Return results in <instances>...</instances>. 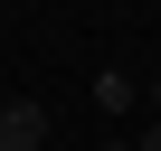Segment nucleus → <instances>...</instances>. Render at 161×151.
<instances>
[{
  "label": "nucleus",
  "mask_w": 161,
  "mask_h": 151,
  "mask_svg": "<svg viewBox=\"0 0 161 151\" xmlns=\"http://www.w3.org/2000/svg\"><path fill=\"white\" fill-rule=\"evenodd\" d=\"M104 151H133V142H104Z\"/></svg>",
  "instance_id": "7ed1b4c3"
},
{
  "label": "nucleus",
  "mask_w": 161,
  "mask_h": 151,
  "mask_svg": "<svg viewBox=\"0 0 161 151\" xmlns=\"http://www.w3.org/2000/svg\"><path fill=\"white\" fill-rule=\"evenodd\" d=\"M0 151H47V104H29V95L0 104Z\"/></svg>",
  "instance_id": "f257e3e1"
},
{
  "label": "nucleus",
  "mask_w": 161,
  "mask_h": 151,
  "mask_svg": "<svg viewBox=\"0 0 161 151\" xmlns=\"http://www.w3.org/2000/svg\"><path fill=\"white\" fill-rule=\"evenodd\" d=\"M133 151H161V123H152V132H142V142H133Z\"/></svg>",
  "instance_id": "f03ea898"
}]
</instances>
